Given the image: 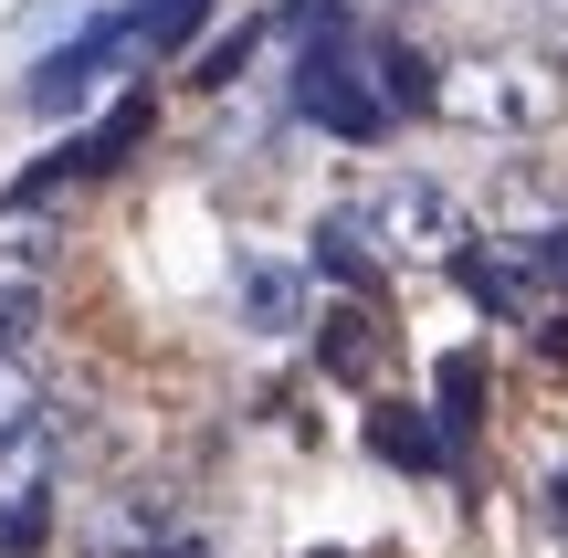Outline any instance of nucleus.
<instances>
[{
  "instance_id": "1a4fd4ad",
  "label": "nucleus",
  "mask_w": 568,
  "mask_h": 558,
  "mask_svg": "<svg viewBox=\"0 0 568 558\" xmlns=\"http://www.w3.org/2000/svg\"><path fill=\"white\" fill-rule=\"evenodd\" d=\"M316 264L337 274L347 295H379V243H368V222H358V211H326V232H316Z\"/></svg>"
},
{
  "instance_id": "9d476101",
  "label": "nucleus",
  "mask_w": 568,
  "mask_h": 558,
  "mask_svg": "<svg viewBox=\"0 0 568 558\" xmlns=\"http://www.w3.org/2000/svg\"><path fill=\"white\" fill-rule=\"evenodd\" d=\"M368 443H379L389 464H410V475H443V464H453V443L432 433L422 412H400V400H379V412H368Z\"/></svg>"
},
{
  "instance_id": "423d86ee",
  "label": "nucleus",
  "mask_w": 568,
  "mask_h": 558,
  "mask_svg": "<svg viewBox=\"0 0 568 558\" xmlns=\"http://www.w3.org/2000/svg\"><path fill=\"white\" fill-rule=\"evenodd\" d=\"M453 274H464V295H474L485 316H527L537 285H548L537 243H464V253H453Z\"/></svg>"
},
{
  "instance_id": "f257e3e1",
  "label": "nucleus",
  "mask_w": 568,
  "mask_h": 558,
  "mask_svg": "<svg viewBox=\"0 0 568 558\" xmlns=\"http://www.w3.org/2000/svg\"><path fill=\"white\" fill-rule=\"evenodd\" d=\"M295 116H316L326 138H347V148H379L389 138V74H379V42L368 32H347V21H316L305 32V53H295Z\"/></svg>"
},
{
  "instance_id": "7ed1b4c3",
  "label": "nucleus",
  "mask_w": 568,
  "mask_h": 558,
  "mask_svg": "<svg viewBox=\"0 0 568 558\" xmlns=\"http://www.w3.org/2000/svg\"><path fill=\"white\" fill-rule=\"evenodd\" d=\"M126 42H138V11H95L74 42H53V53L21 74V95H32L42 116H63V105H84V95H95V84L126 63Z\"/></svg>"
},
{
  "instance_id": "9b49d317",
  "label": "nucleus",
  "mask_w": 568,
  "mask_h": 558,
  "mask_svg": "<svg viewBox=\"0 0 568 558\" xmlns=\"http://www.w3.org/2000/svg\"><path fill=\"white\" fill-rule=\"evenodd\" d=\"M32 422H42V369L11 348V358H0V443H21Z\"/></svg>"
},
{
  "instance_id": "ddd939ff",
  "label": "nucleus",
  "mask_w": 568,
  "mask_h": 558,
  "mask_svg": "<svg viewBox=\"0 0 568 558\" xmlns=\"http://www.w3.org/2000/svg\"><path fill=\"white\" fill-rule=\"evenodd\" d=\"M201 21H211V0H138V42L148 53H180Z\"/></svg>"
},
{
  "instance_id": "0eeeda50",
  "label": "nucleus",
  "mask_w": 568,
  "mask_h": 558,
  "mask_svg": "<svg viewBox=\"0 0 568 558\" xmlns=\"http://www.w3.org/2000/svg\"><path fill=\"white\" fill-rule=\"evenodd\" d=\"M42 264H53V243L32 232V211H0V358H11V337L42 306Z\"/></svg>"
},
{
  "instance_id": "4468645a",
  "label": "nucleus",
  "mask_w": 568,
  "mask_h": 558,
  "mask_svg": "<svg viewBox=\"0 0 568 558\" xmlns=\"http://www.w3.org/2000/svg\"><path fill=\"white\" fill-rule=\"evenodd\" d=\"M432 412H443V443L464 454V433H474V358H443V400H432Z\"/></svg>"
},
{
  "instance_id": "f8f14e48",
  "label": "nucleus",
  "mask_w": 568,
  "mask_h": 558,
  "mask_svg": "<svg viewBox=\"0 0 568 558\" xmlns=\"http://www.w3.org/2000/svg\"><path fill=\"white\" fill-rule=\"evenodd\" d=\"M74 21H84V0H21L11 21H0V42H11V53H32V42H74Z\"/></svg>"
},
{
  "instance_id": "dca6fc26",
  "label": "nucleus",
  "mask_w": 568,
  "mask_h": 558,
  "mask_svg": "<svg viewBox=\"0 0 568 558\" xmlns=\"http://www.w3.org/2000/svg\"><path fill=\"white\" fill-rule=\"evenodd\" d=\"M548 506H558V527H568V464H558V485H548Z\"/></svg>"
},
{
  "instance_id": "20e7f679",
  "label": "nucleus",
  "mask_w": 568,
  "mask_h": 558,
  "mask_svg": "<svg viewBox=\"0 0 568 558\" xmlns=\"http://www.w3.org/2000/svg\"><path fill=\"white\" fill-rule=\"evenodd\" d=\"M358 222H368V243H379V253H464V232H453V190L432 180V169L379 180V201H368Z\"/></svg>"
},
{
  "instance_id": "f03ea898",
  "label": "nucleus",
  "mask_w": 568,
  "mask_h": 558,
  "mask_svg": "<svg viewBox=\"0 0 568 558\" xmlns=\"http://www.w3.org/2000/svg\"><path fill=\"white\" fill-rule=\"evenodd\" d=\"M568 105V74L548 53H464L443 74V116H464V126H485V138H537V126H548Z\"/></svg>"
},
{
  "instance_id": "6e6552de",
  "label": "nucleus",
  "mask_w": 568,
  "mask_h": 558,
  "mask_svg": "<svg viewBox=\"0 0 568 558\" xmlns=\"http://www.w3.org/2000/svg\"><path fill=\"white\" fill-rule=\"evenodd\" d=\"M232 316H243V337H295L305 327V274L274 264V253H253V264L232 274Z\"/></svg>"
},
{
  "instance_id": "39448f33",
  "label": "nucleus",
  "mask_w": 568,
  "mask_h": 558,
  "mask_svg": "<svg viewBox=\"0 0 568 558\" xmlns=\"http://www.w3.org/2000/svg\"><path fill=\"white\" fill-rule=\"evenodd\" d=\"M138 126H148V95H126V105H105L95 126H74V148H53V159H42V169H21V180H11V201H0V211H32L42 190H63V180H95V169H116V159H126V138H138Z\"/></svg>"
},
{
  "instance_id": "2eb2a0df",
  "label": "nucleus",
  "mask_w": 568,
  "mask_h": 558,
  "mask_svg": "<svg viewBox=\"0 0 568 558\" xmlns=\"http://www.w3.org/2000/svg\"><path fill=\"white\" fill-rule=\"evenodd\" d=\"M537 264H548V285H568V232H537Z\"/></svg>"
}]
</instances>
